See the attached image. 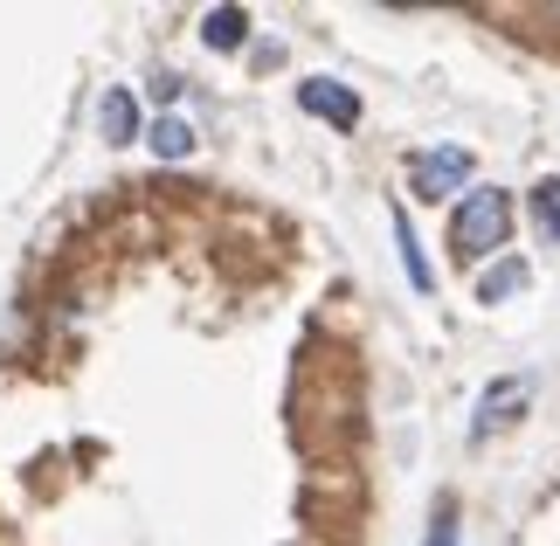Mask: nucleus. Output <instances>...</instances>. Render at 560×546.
<instances>
[{"label":"nucleus","instance_id":"obj_3","mask_svg":"<svg viewBox=\"0 0 560 546\" xmlns=\"http://www.w3.org/2000/svg\"><path fill=\"white\" fill-rule=\"evenodd\" d=\"M526 402H533V381H526V374H499V381L478 395V415H470V443H491V435L520 429Z\"/></svg>","mask_w":560,"mask_h":546},{"label":"nucleus","instance_id":"obj_4","mask_svg":"<svg viewBox=\"0 0 560 546\" xmlns=\"http://www.w3.org/2000/svg\"><path fill=\"white\" fill-rule=\"evenodd\" d=\"M298 112H312L318 125H332V132H353V125H360V97L347 91V83H332V77H305V83H298Z\"/></svg>","mask_w":560,"mask_h":546},{"label":"nucleus","instance_id":"obj_7","mask_svg":"<svg viewBox=\"0 0 560 546\" xmlns=\"http://www.w3.org/2000/svg\"><path fill=\"white\" fill-rule=\"evenodd\" d=\"M201 42H208L214 56L243 49V42H249V14H243V8H208V21H201Z\"/></svg>","mask_w":560,"mask_h":546},{"label":"nucleus","instance_id":"obj_6","mask_svg":"<svg viewBox=\"0 0 560 546\" xmlns=\"http://www.w3.org/2000/svg\"><path fill=\"white\" fill-rule=\"evenodd\" d=\"M512 291H526V256H499L478 270V304H505Z\"/></svg>","mask_w":560,"mask_h":546},{"label":"nucleus","instance_id":"obj_11","mask_svg":"<svg viewBox=\"0 0 560 546\" xmlns=\"http://www.w3.org/2000/svg\"><path fill=\"white\" fill-rule=\"evenodd\" d=\"M422 546H457V506H450V498L429 512V539Z\"/></svg>","mask_w":560,"mask_h":546},{"label":"nucleus","instance_id":"obj_1","mask_svg":"<svg viewBox=\"0 0 560 546\" xmlns=\"http://www.w3.org/2000/svg\"><path fill=\"white\" fill-rule=\"evenodd\" d=\"M512 235V194L505 187H470L457 208H450V256L457 264H491Z\"/></svg>","mask_w":560,"mask_h":546},{"label":"nucleus","instance_id":"obj_8","mask_svg":"<svg viewBox=\"0 0 560 546\" xmlns=\"http://www.w3.org/2000/svg\"><path fill=\"white\" fill-rule=\"evenodd\" d=\"M395 249H401L408 283H416L422 298H436V270H429V256H422V243H416V229H408V214H395Z\"/></svg>","mask_w":560,"mask_h":546},{"label":"nucleus","instance_id":"obj_10","mask_svg":"<svg viewBox=\"0 0 560 546\" xmlns=\"http://www.w3.org/2000/svg\"><path fill=\"white\" fill-rule=\"evenodd\" d=\"M533 214H540V229L560 243V173H547V181L533 187Z\"/></svg>","mask_w":560,"mask_h":546},{"label":"nucleus","instance_id":"obj_9","mask_svg":"<svg viewBox=\"0 0 560 546\" xmlns=\"http://www.w3.org/2000/svg\"><path fill=\"white\" fill-rule=\"evenodd\" d=\"M145 146H153L160 160H187V152H194V125H187L180 112H166V118L145 125Z\"/></svg>","mask_w":560,"mask_h":546},{"label":"nucleus","instance_id":"obj_5","mask_svg":"<svg viewBox=\"0 0 560 546\" xmlns=\"http://www.w3.org/2000/svg\"><path fill=\"white\" fill-rule=\"evenodd\" d=\"M97 125H104V139L112 146H132V139H145V112H139V97L125 91H104V104H97Z\"/></svg>","mask_w":560,"mask_h":546},{"label":"nucleus","instance_id":"obj_2","mask_svg":"<svg viewBox=\"0 0 560 546\" xmlns=\"http://www.w3.org/2000/svg\"><path fill=\"white\" fill-rule=\"evenodd\" d=\"M470 166H478L470 146H422L408 160V187H416V201H450V194H464Z\"/></svg>","mask_w":560,"mask_h":546}]
</instances>
